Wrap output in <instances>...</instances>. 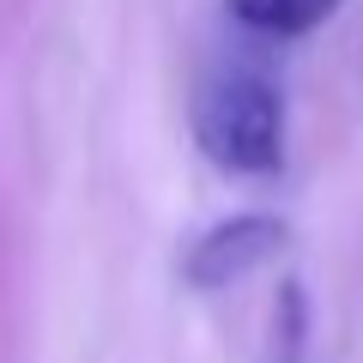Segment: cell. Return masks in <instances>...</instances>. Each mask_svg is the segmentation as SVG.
<instances>
[{
    "label": "cell",
    "instance_id": "2",
    "mask_svg": "<svg viewBox=\"0 0 363 363\" xmlns=\"http://www.w3.org/2000/svg\"><path fill=\"white\" fill-rule=\"evenodd\" d=\"M279 248H285V224L272 212H236L194 236V248L182 255V279L194 291H230L248 272H260Z\"/></svg>",
    "mask_w": 363,
    "mask_h": 363
},
{
    "label": "cell",
    "instance_id": "1",
    "mask_svg": "<svg viewBox=\"0 0 363 363\" xmlns=\"http://www.w3.org/2000/svg\"><path fill=\"white\" fill-rule=\"evenodd\" d=\"M194 145L224 176H279L285 169V91L248 61L206 73L194 91Z\"/></svg>",
    "mask_w": 363,
    "mask_h": 363
},
{
    "label": "cell",
    "instance_id": "3",
    "mask_svg": "<svg viewBox=\"0 0 363 363\" xmlns=\"http://www.w3.org/2000/svg\"><path fill=\"white\" fill-rule=\"evenodd\" d=\"M339 0H230V18L255 37H272V43H291V37H309Z\"/></svg>",
    "mask_w": 363,
    "mask_h": 363
}]
</instances>
